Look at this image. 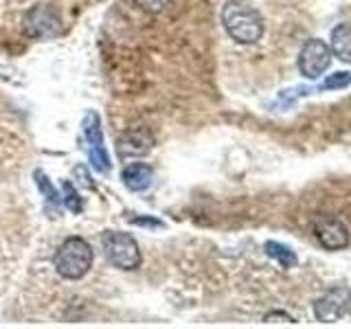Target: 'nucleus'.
<instances>
[{"mask_svg": "<svg viewBox=\"0 0 351 329\" xmlns=\"http://www.w3.org/2000/svg\"><path fill=\"white\" fill-rule=\"evenodd\" d=\"M95 250L84 237H69L58 246L53 255L55 272L66 281H80L93 268Z\"/></svg>", "mask_w": 351, "mask_h": 329, "instance_id": "f257e3e1", "label": "nucleus"}, {"mask_svg": "<svg viewBox=\"0 0 351 329\" xmlns=\"http://www.w3.org/2000/svg\"><path fill=\"white\" fill-rule=\"evenodd\" d=\"M222 25L226 33L239 44H255L263 36L261 14L241 0H228L222 9Z\"/></svg>", "mask_w": 351, "mask_h": 329, "instance_id": "f03ea898", "label": "nucleus"}, {"mask_svg": "<svg viewBox=\"0 0 351 329\" xmlns=\"http://www.w3.org/2000/svg\"><path fill=\"white\" fill-rule=\"evenodd\" d=\"M101 248L110 266L119 270H136L143 261L138 241L134 239V235L123 233V230H106L101 237Z\"/></svg>", "mask_w": 351, "mask_h": 329, "instance_id": "7ed1b4c3", "label": "nucleus"}, {"mask_svg": "<svg viewBox=\"0 0 351 329\" xmlns=\"http://www.w3.org/2000/svg\"><path fill=\"white\" fill-rule=\"evenodd\" d=\"M82 132L88 143V158H90L93 167L97 171H110V156L104 145V132H101V117L95 110H88L82 121Z\"/></svg>", "mask_w": 351, "mask_h": 329, "instance_id": "20e7f679", "label": "nucleus"}, {"mask_svg": "<svg viewBox=\"0 0 351 329\" xmlns=\"http://www.w3.org/2000/svg\"><path fill=\"white\" fill-rule=\"evenodd\" d=\"M332 64V51L323 40H307L299 55V69L307 80H318Z\"/></svg>", "mask_w": 351, "mask_h": 329, "instance_id": "39448f33", "label": "nucleus"}, {"mask_svg": "<svg viewBox=\"0 0 351 329\" xmlns=\"http://www.w3.org/2000/svg\"><path fill=\"white\" fill-rule=\"evenodd\" d=\"M25 31L33 38H55L62 33V18L53 7L38 5L27 14Z\"/></svg>", "mask_w": 351, "mask_h": 329, "instance_id": "423d86ee", "label": "nucleus"}, {"mask_svg": "<svg viewBox=\"0 0 351 329\" xmlns=\"http://www.w3.org/2000/svg\"><path fill=\"white\" fill-rule=\"evenodd\" d=\"M349 301H351V290L340 285V288L329 290L323 299H318L314 303V312L323 323H334L345 314Z\"/></svg>", "mask_w": 351, "mask_h": 329, "instance_id": "0eeeda50", "label": "nucleus"}, {"mask_svg": "<svg viewBox=\"0 0 351 329\" xmlns=\"http://www.w3.org/2000/svg\"><path fill=\"white\" fill-rule=\"evenodd\" d=\"M316 237L321 239V244L329 250L345 248L349 244V233L347 226L340 224L338 219H325L316 226Z\"/></svg>", "mask_w": 351, "mask_h": 329, "instance_id": "6e6552de", "label": "nucleus"}, {"mask_svg": "<svg viewBox=\"0 0 351 329\" xmlns=\"http://www.w3.org/2000/svg\"><path fill=\"white\" fill-rule=\"evenodd\" d=\"M121 180H123V184L132 193L145 191V189H149V184L154 180V169L147 162H132L121 171Z\"/></svg>", "mask_w": 351, "mask_h": 329, "instance_id": "1a4fd4ad", "label": "nucleus"}, {"mask_svg": "<svg viewBox=\"0 0 351 329\" xmlns=\"http://www.w3.org/2000/svg\"><path fill=\"white\" fill-rule=\"evenodd\" d=\"M152 147V138L145 134V132H132L128 134L119 145V154L121 158H132V156H141V154L149 151Z\"/></svg>", "mask_w": 351, "mask_h": 329, "instance_id": "9d476101", "label": "nucleus"}, {"mask_svg": "<svg viewBox=\"0 0 351 329\" xmlns=\"http://www.w3.org/2000/svg\"><path fill=\"white\" fill-rule=\"evenodd\" d=\"M332 49L338 60L351 64V25L343 22L332 31Z\"/></svg>", "mask_w": 351, "mask_h": 329, "instance_id": "9b49d317", "label": "nucleus"}, {"mask_svg": "<svg viewBox=\"0 0 351 329\" xmlns=\"http://www.w3.org/2000/svg\"><path fill=\"white\" fill-rule=\"evenodd\" d=\"M266 252L272 259H277L283 268H294L299 263V257L294 255V250H290L285 244H279V241H266Z\"/></svg>", "mask_w": 351, "mask_h": 329, "instance_id": "f8f14e48", "label": "nucleus"}, {"mask_svg": "<svg viewBox=\"0 0 351 329\" xmlns=\"http://www.w3.org/2000/svg\"><path fill=\"white\" fill-rule=\"evenodd\" d=\"M62 191H64L62 204H64L66 208H69V211H73V213H80L82 208H84V202H82L80 193H77V189L73 186V182H64V184H62Z\"/></svg>", "mask_w": 351, "mask_h": 329, "instance_id": "ddd939ff", "label": "nucleus"}, {"mask_svg": "<svg viewBox=\"0 0 351 329\" xmlns=\"http://www.w3.org/2000/svg\"><path fill=\"white\" fill-rule=\"evenodd\" d=\"M351 84V73H334L329 75L323 82V90H340V88H347Z\"/></svg>", "mask_w": 351, "mask_h": 329, "instance_id": "4468645a", "label": "nucleus"}, {"mask_svg": "<svg viewBox=\"0 0 351 329\" xmlns=\"http://www.w3.org/2000/svg\"><path fill=\"white\" fill-rule=\"evenodd\" d=\"M134 5L141 11H145V14L156 16V14H160V11H165V7L169 5V0H134Z\"/></svg>", "mask_w": 351, "mask_h": 329, "instance_id": "2eb2a0df", "label": "nucleus"}, {"mask_svg": "<svg viewBox=\"0 0 351 329\" xmlns=\"http://www.w3.org/2000/svg\"><path fill=\"white\" fill-rule=\"evenodd\" d=\"M36 178H38V186L42 189V193H44V195H49V200H51L53 204H62L58 191L53 189V184H51V180H49V175H44L42 171H36Z\"/></svg>", "mask_w": 351, "mask_h": 329, "instance_id": "dca6fc26", "label": "nucleus"}]
</instances>
